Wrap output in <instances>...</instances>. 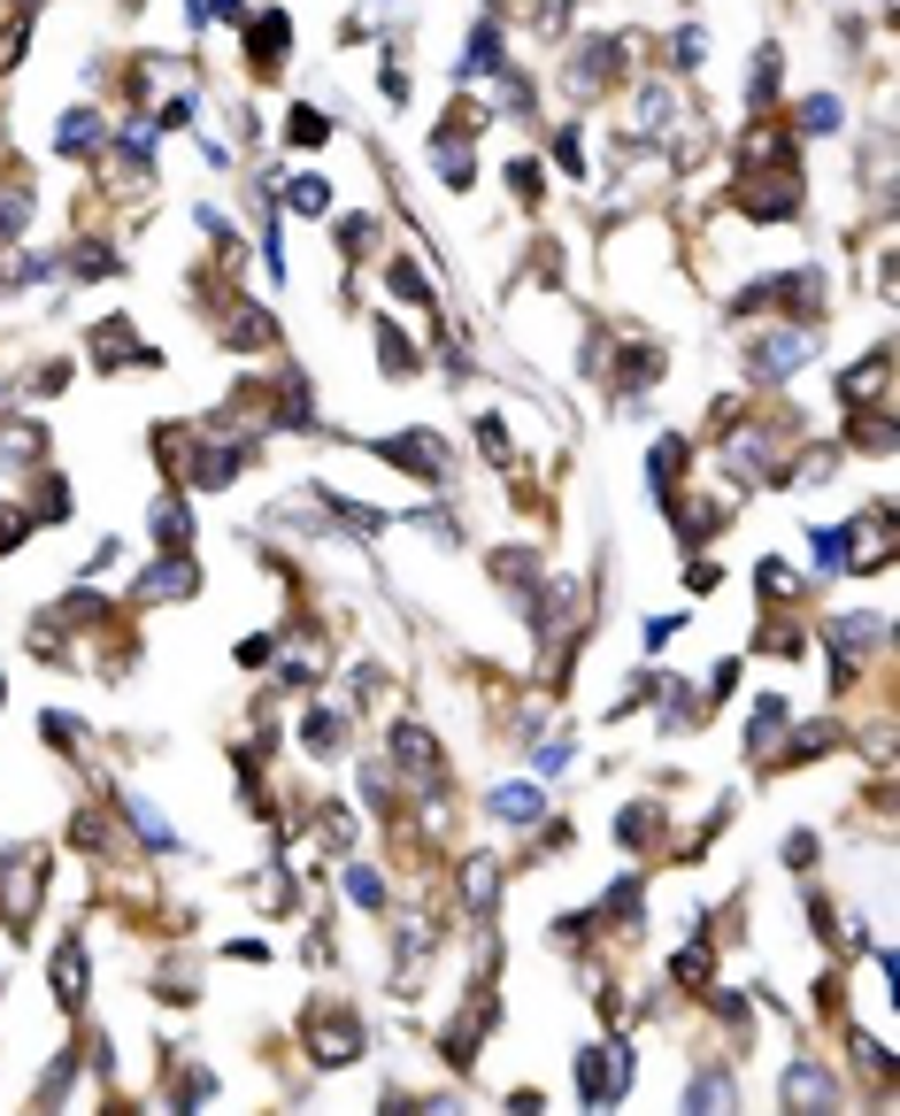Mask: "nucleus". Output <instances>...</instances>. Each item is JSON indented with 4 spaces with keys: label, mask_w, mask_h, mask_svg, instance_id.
I'll use <instances>...</instances> for the list:
<instances>
[{
    "label": "nucleus",
    "mask_w": 900,
    "mask_h": 1116,
    "mask_svg": "<svg viewBox=\"0 0 900 1116\" xmlns=\"http://www.w3.org/2000/svg\"><path fill=\"white\" fill-rule=\"evenodd\" d=\"M39 886H46V855H39V847H15V855L0 862V924H8V932H31Z\"/></svg>",
    "instance_id": "obj_1"
},
{
    "label": "nucleus",
    "mask_w": 900,
    "mask_h": 1116,
    "mask_svg": "<svg viewBox=\"0 0 900 1116\" xmlns=\"http://www.w3.org/2000/svg\"><path fill=\"white\" fill-rule=\"evenodd\" d=\"M308 1047H315L323 1071H331V1063H354V1055H362V1016H354V1009H315V1016H308Z\"/></svg>",
    "instance_id": "obj_2"
},
{
    "label": "nucleus",
    "mask_w": 900,
    "mask_h": 1116,
    "mask_svg": "<svg viewBox=\"0 0 900 1116\" xmlns=\"http://www.w3.org/2000/svg\"><path fill=\"white\" fill-rule=\"evenodd\" d=\"M808 347H816V331H769V339H754V347H747V362H754L762 385H785V378L808 362Z\"/></svg>",
    "instance_id": "obj_3"
},
{
    "label": "nucleus",
    "mask_w": 900,
    "mask_h": 1116,
    "mask_svg": "<svg viewBox=\"0 0 900 1116\" xmlns=\"http://www.w3.org/2000/svg\"><path fill=\"white\" fill-rule=\"evenodd\" d=\"M615 62H623V39H586L570 62V93L593 101V85H615Z\"/></svg>",
    "instance_id": "obj_4"
},
{
    "label": "nucleus",
    "mask_w": 900,
    "mask_h": 1116,
    "mask_svg": "<svg viewBox=\"0 0 900 1116\" xmlns=\"http://www.w3.org/2000/svg\"><path fill=\"white\" fill-rule=\"evenodd\" d=\"M739 208L747 216H800V177L785 169V177H747L739 185Z\"/></svg>",
    "instance_id": "obj_5"
},
{
    "label": "nucleus",
    "mask_w": 900,
    "mask_h": 1116,
    "mask_svg": "<svg viewBox=\"0 0 900 1116\" xmlns=\"http://www.w3.org/2000/svg\"><path fill=\"white\" fill-rule=\"evenodd\" d=\"M377 455L401 463V471H416V478H432V485L447 478V447L439 440H377Z\"/></svg>",
    "instance_id": "obj_6"
},
{
    "label": "nucleus",
    "mask_w": 900,
    "mask_h": 1116,
    "mask_svg": "<svg viewBox=\"0 0 900 1116\" xmlns=\"http://www.w3.org/2000/svg\"><path fill=\"white\" fill-rule=\"evenodd\" d=\"M93 354H101V362H132V370H154V362H162L154 347L132 339V323H124V317H108L101 331H93Z\"/></svg>",
    "instance_id": "obj_7"
},
{
    "label": "nucleus",
    "mask_w": 900,
    "mask_h": 1116,
    "mask_svg": "<svg viewBox=\"0 0 900 1116\" xmlns=\"http://www.w3.org/2000/svg\"><path fill=\"white\" fill-rule=\"evenodd\" d=\"M777 1094H785V1102H800V1109H831V1102H839L831 1071H816V1063H793V1071L777 1078Z\"/></svg>",
    "instance_id": "obj_8"
},
{
    "label": "nucleus",
    "mask_w": 900,
    "mask_h": 1116,
    "mask_svg": "<svg viewBox=\"0 0 900 1116\" xmlns=\"http://www.w3.org/2000/svg\"><path fill=\"white\" fill-rule=\"evenodd\" d=\"M54 1001H62V1009H85V940H77V932L54 948Z\"/></svg>",
    "instance_id": "obj_9"
},
{
    "label": "nucleus",
    "mask_w": 900,
    "mask_h": 1116,
    "mask_svg": "<svg viewBox=\"0 0 900 1116\" xmlns=\"http://www.w3.org/2000/svg\"><path fill=\"white\" fill-rule=\"evenodd\" d=\"M454 70H462V78H500V70H508V62H500V31L477 23V31L462 39V62H454Z\"/></svg>",
    "instance_id": "obj_10"
},
{
    "label": "nucleus",
    "mask_w": 900,
    "mask_h": 1116,
    "mask_svg": "<svg viewBox=\"0 0 900 1116\" xmlns=\"http://www.w3.org/2000/svg\"><path fill=\"white\" fill-rule=\"evenodd\" d=\"M286 39H293V16H286V8H270V16L247 31V54H255V70H278V46H286Z\"/></svg>",
    "instance_id": "obj_11"
},
{
    "label": "nucleus",
    "mask_w": 900,
    "mask_h": 1116,
    "mask_svg": "<svg viewBox=\"0 0 900 1116\" xmlns=\"http://www.w3.org/2000/svg\"><path fill=\"white\" fill-rule=\"evenodd\" d=\"M500 824H539V808H547V794L539 786H493V800H485Z\"/></svg>",
    "instance_id": "obj_12"
},
{
    "label": "nucleus",
    "mask_w": 900,
    "mask_h": 1116,
    "mask_svg": "<svg viewBox=\"0 0 900 1116\" xmlns=\"http://www.w3.org/2000/svg\"><path fill=\"white\" fill-rule=\"evenodd\" d=\"M785 724H793V709H785V693H769V701L754 709V724H747V747H754V755H769Z\"/></svg>",
    "instance_id": "obj_13"
},
{
    "label": "nucleus",
    "mask_w": 900,
    "mask_h": 1116,
    "mask_svg": "<svg viewBox=\"0 0 900 1116\" xmlns=\"http://www.w3.org/2000/svg\"><path fill=\"white\" fill-rule=\"evenodd\" d=\"M154 539H162V547H185V539H193V508H185L177 493L154 500Z\"/></svg>",
    "instance_id": "obj_14"
},
{
    "label": "nucleus",
    "mask_w": 900,
    "mask_h": 1116,
    "mask_svg": "<svg viewBox=\"0 0 900 1116\" xmlns=\"http://www.w3.org/2000/svg\"><path fill=\"white\" fill-rule=\"evenodd\" d=\"M377 362H385V378H408V370H416V347H408L401 323H377Z\"/></svg>",
    "instance_id": "obj_15"
},
{
    "label": "nucleus",
    "mask_w": 900,
    "mask_h": 1116,
    "mask_svg": "<svg viewBox=\"0 0 900 1116\" xmlns=\"http://www.w3.org/2000/svg\"><path fill=\"white\" fill-rule=\"evenodd\" d=\"M739 1102V1086L724 1078V1071H701L693 1086H685V1109H732Z\"/></svg>",
    "instance_id": "obj_16"
},
{
    "label": "nucleus",
    "mask_w": 900,
    "mask_h": 1116,
    "mask_svg": "<svg viewBox=\"0 0 900 1116\" xmlns=\"http://www.w3.org/2000/svg\"><path fill=\"white\" fill-rule=\"evenodd\" d=\"M93 140H101V116H93V108H70V116H62V132H54V147H62V155H85Z\"/></svg>",
    "instance_id": "obj_17"
},
{
    "label": "nucleus",
    "mask_w": 900,
    "mask_h": 1116,
    "mask_svg": "<svg viewBox=\"0 0 900 1116\" xmlns=\"http://www.w3.org/2000/svg\"><path fill=\"white\" fill-rule=\"evenodd\" d=\"M339 732H346V716H339V709H315V716H308V732H300V740H308V755H339V747H346V740H339Z\"/></svg>",
    "instance_id": "obj_18"
},
{
    "label": "nucleus",
    "mask_w": 900,
    "mask_h": 1116,
    "mask_svg": "<svg viewBox=\"0 0 900 1116\" xmlns=\"http://www.w3.org/2000/svg\"><path fill=\"white\" fill-rule=\"evenodd\" d=\"M39 740H46V747H54V755H77V747H85V724H77V716H62V709H54V716H39Z\"/></svg>",
    "instance_id": "obj_19"
},
{
    "label": "nucleus",
    "mask_w": 900,
    "mask_h": 1116,
    "mask_svg": "<svg viewBox=\"0 0 900 1116\" xmlns=\"http://www.w3.org/2000/svg\"><path fill=\"white\" fill-rule=\"evenodd\" d=\"M462 893H469L477 909H493V901H500V870H493V855H477V862L462 870Z\"/></svg>",
    "instance_id": "obj_20"
},
{
    "label": "nucleus",
    "mask_w": 900,
    "mask_h": 1116,
    "mask_svg": "<svg viewBox=\"0 0 900 1116\" xmlns=\"http://www.w3.org/2000/svg\"><path fill=\"white\" fill-rule=\"evenodd\" d=\"M139 593H147V601H162V593H193V562H154Z\"/></svg>",
    "instance_id": "obj_21"
},
{
    "label": "nucleus",
    "mask_w": 900,
    "mask_h": 1116,
    "mask_svg": "<svg viewBox=\"0 0 900 1116\" xmlns=\"http://www.w3.org/2000/svg\"><path fill=\"white\" fill-rule=\"evenodd\" d=\"M862 393H886V354H870L855 378H839V401H862Z\"/></svg>",
    "instance_id": "obj_22"
},
{
    "label": "nucleus",
    "mask_w": 900,
    "mask_h": 1116,
    "mask_svg": "<svg viewBox=\"0 0 900 1116\" xmlns=\"http://www.w3.org/2000/svg\"><path fill=\"white\" fill-rule=\"evenodd\" d=\"M800 132H839V101H831V93H808V101H800Z\"/></svg>",
    "instance_id": "obj_23"
},
{
    "label": "nucleus",
    "mask_w": 900,
    "mask_h": 1116,
    "mask_svg": "<svg viewBox=\"0 0 900 1116\" xmlns=\"http://www.w3.org/2000/svg\"><path fill=\"white\" fill-rule=\"evenodd\" d=\"M286 140H300V147H323V140H331V124H323L315 108H293V116H286Z\"/></svg>",
    "instance_id": "obj_24"
},
{
    "label": "nucleus",
    "mask_w": 900,
    "mask_h": 1116,
    "mask_svg": "<svg viewBox=\"0 0 900 1116\" xmlns=\"http://www.w3.org/2000/svg\"><path fill=\"white\" fill-rule=\"evenodd\" d=\"M393 755H401V763H432V732H424V724H401V732H393Z\"/></svg>",
    "instance_id": "obj_25"
},
{
    "label": "nucleus",
    "mask_w": 900,
    "mask_h": 1116,
    "mask_svg": "<svg viewBox=\"0 0 900 1116\" xmlns=\"http://www.w3.org/2000/svg\"><path fill=\"white\" fill-rule=\"evenodd\" d=\"M23 216H31V193H23V185H8V193H0V239H15V231H23Z\"/></svg>",
    "instance_id": "obj_26"
},
{
    "label": "nucleus",
    "mask_w": 900,
    "mask_h": 1116,
    "mask_svg": "<svg viewBox=\"0 0 900 1116\" xmlns=\"http://www.w3.org/2000/svg\"><path fill=\"white\" fill-rule=\"evenodd\" d=\"M293 208L300 216H323V208H331V185H323V177H293Z\"/></svg>",
    "instance_id": "obj_27"
},
{
    "label": "nucleus",
    "mask_w": 900,
    "mask_h": 1116,
    "mask_svg": "<svg viewBox=\"0 0 900 1116\" xmlns=\"http://www.w3.org/2000/svg\"><path fill=\"white\" fill-rule=\"evenodd\" d=\"M346 893H354L362 909H377V901H385V886H377V870H362V862H346Z\"/></svg>",
    "instance_id": "obj_28"
},
{
    "label": "nucleus",
    "mask_w": 900,
    "mask_h": 1116,
    "mask_svg": "<svg viewBox=\"0 0 900 1116\" xmlns=\"http://www.w3.org/2000/svg\"><path fill=\"white\" fill-rule=\"evenodd\" d=\"M39 516H46V524L70 516V485H62V478H39Z\"/></svg>",
    "instance_id": "obj_29"
},
{
    "label": "nucleus",
    "mask_w": 900,
    "mask_h": 1116,
    "mask_svg": "<svg viewBox=\"0 0 900 1116\" xmlns=\"http://www.w3.org/2000/svg\"><path fill=\"white\" fill-rule=\"evenodd\" d=\"M762 647H769V654H800L808 639H800V624H762Z\"/></svg>",
    "instance_id": "obj_30"
},
{
    "label": "nucleus",
    "mask_w": 900,
    "mask_h": 1116,
    "mask_svg": "<svg viewBox=\"0 0 900 1116\" xmlns=\"http://www.w3.org/2000/svg\"><path fill=\"white\" fill-rule=\"evenodd\" d=\"M508 185H516V200H539L547 177H539V162H508Z\"/></svg>",
    "instance_id": "obj_31"
},
{
    "label": "nucleus",
    "mask_w": 900,
    "mask_h": 1116,
    "mask_svg": "<svg viewBox=\"0 0 900 1116\" xmlns=\"http://www.w3.org/2000/svg\"><path fill=\"white\" fill-rule=\"evenodd\" d=\"M370 239H377V224H370V216H346V224H339V247H346V255H362Z\"/></svg>",
    "instance_id": "obj_32"
},
{
    "label": "nucleus",
    "mask_w": 900,
    "mask_h": 1116,
    "mask_svg": "<svg viewBox=\"0 0 900 1116\" xmlns=\"http://www.w3.org/2000/svg\"><path fill=\"white\" fill-rule=\"evenodd\" d=\"M393 293H408V301H424V309H432V286L416 278V262H393Z\"/></svg>",
    "instance_id": "obj_33"
},
{
    "label": "nucleus",
    "mask_w": 900,
    "mask_h": 1116,
    "mask_svg": "<svg viewBox=\"0 0 900 1116\" xmlns=\"http://www.w3.org/2000/svg\"><path fill=\"white\" fill-rule=\"evenodd\" d=\"M531 23H539V31H562V23H570V0H531Z\"/></svg>",
    "instance_id": "obj_34"
},
{
    "label": "nucleus",
    "mask_w": 900,
    "mask_h": 1116,
    "mask_svg": "<svg viewBox=\"0 0 900 1116\" xmlns=\"http://www.w3.org/2000/svg\"><path fill=\"white\" fill-rule=\"evenodd\" d=\"M793 586H800V578H793L785 562H762V593H769V601H777V593H793Z\"/></svg>",
    "instance_id": "obj_35"
},
{
    "label": "nucleus",
    "mask_w": 900,
    "mask_h": 1116,
    "mask_svg": "<svg viewBox=\"0 0 900 1116\" xmlns=\"http://www.w3.org/2000/svg\"><path fill=\"white\" fill-rule=\"evenodd\" d=\"M732 685H739V662H732V654H724V662H716V670H708V701H724V693H732Z\"/></svg>",
    "instance_id": "obj_36"
},
{
    "label": "nucleus",
    "mask_w": 900,
    "mask_h": 1116,
    "mask_svg": "<svg viewBox=\"0 0 900 1116\" xmlns=\"http://www.w3.org/2000/svg\"><path fill=\"white\" fill-rule=\"evenodd\" d=\"M185 124H193V101H185V93H177V101H162V132H185Z\"/></svg>",
    "instance_id": "obj_37"
},
{
    "label": "nucleus",
    "mask_w": 900,
    "mask_h": 1116,
    "mask_svg": "<svg viewBox=\"0 0 900 1116\" xmlns=\"http://www.w3.org/2000/svg\"><path fill=\"white\" fill-rule=\"evenodd\" d=\"M677 70H701V31H677Z\"/></svg>",
    "instance_id": "obj_38"
},
{
    "label": "nucleus",
    "mask_w": 900,
    "mask_h": 1116,
    "mask_svg": "<svg viewBox=\"0 0 900 1116\" xmlns=\"http://www.w3.org/2000/svg\"><path fill=\"white\" fill-rule=\"evenodd\" d=\"M239 8H247V0H208V16H231V23H239Z\"/></svg>",
    "instance_id": "obj_39"
},
{
    "label": "nucleus",
    "mask_w": 900,
    "mask_h": 1116,
    "mask_svg": "<svg viewBox=\"0 0 900 1116\" xmlns=\"http://www.w3.org/2000/svg\"><path fill=\"white\" fill-rule=\"evenodd\" d=\"M124 8H147V0H124Z\"/></svg>",
    "instance_id": "obj_40"
}]
</instances>
